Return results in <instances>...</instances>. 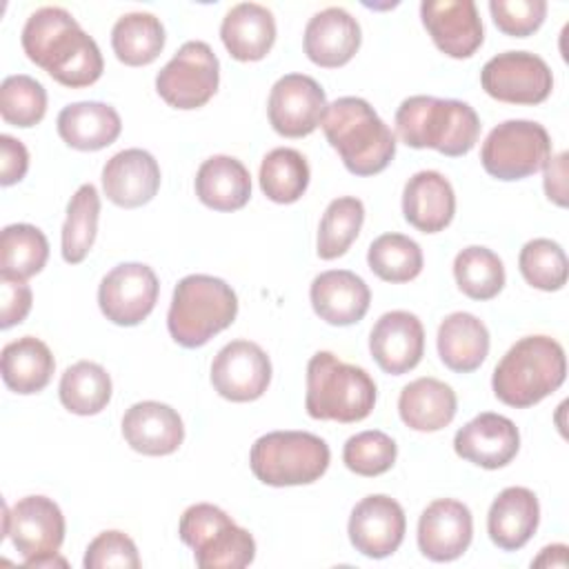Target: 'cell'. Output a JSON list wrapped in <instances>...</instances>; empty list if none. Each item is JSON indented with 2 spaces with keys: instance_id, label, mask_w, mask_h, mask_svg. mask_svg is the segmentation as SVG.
<instances>
[{
  "instance_id": "6da1fadb",
  "label": "cell",
  "mask_w": 569,
  "mask_h": 569,
  "mask_svg": "<svg viewBox=\"0 0 569 569\" xmlns=\"http://www.w3.org/2000/svg\"><path fill=\"white\" fill-rule=\"evenodd\" d=\"M20 40L27 58L69 89L89 87L104 71L100 47L62 7L33 11Z\"/></svg>"
},
{
  "instance_id": "7a4b0ae2",
  "label": "cell",
  "mask_w": 569,
  "mask_h": 569,
  "mask_svg": "<svg viewBox=\"0 0 569 569\" xmlns=\"http://www.w3.org/2000/svg\"><path fill=\"white\" fill-rule=\"evenodd\" d=\"M327 142L353 176H376L396 156V136L365 98L345 96L327 104L322 116Z\"/></svg>"
},
{
  "instance_id": "3957f363",
  "label": "cell",
  "mask_w": 569,
  "mask_h": 569,
  "mask_svg": "<svg viewBox=\"0 0 569 569\" xmlns=\"http://www.w3.org/2000/svg\"><path fill=\"white\" fill-rule=\"evenodd\" d=\"M396 131L411 149H436L442 156L460 158L476 147L480 118L462 100L409 96L396 111Z\"/></svg>"
},
{
  "instance_id": "277c9868",
  "label": "cell",
  "mask_w": 569,
  "mask_h": 569,
  "mask_svg": "<svg viewBox=\"0 0 569 569\" xmlns=\"http://www.w3.org/2000/svg\"><path fill=\"white\" fill-rule=\"evenodd\" d=\"M567 376L565 349L549 336L520 338L496 365L491 389L500 402L516 409L538 405L551 396Z\"/></svg>"
},
{
  "instance_id": "5b68a950",
  "label": "cell",
  "mask_w": 569,
  "mask_h": 569,
  "mask_svg": "<svg viewBox=\"0 0 569 569\" xmlns=\"http://www.w3.org/2000/svg\"><path fill=\"white\" fill-rule=\"evenodd\" d=\"M376 396V382L362 367L342 362L331 351L311 356L305 409L313 420L360 422L373 411Z\"/></svg>"
},
{
  "instance_id": "8992f818",
  "label": "cell",
  "mask_w": 569,
  "mask_h": 569,
  "mask_svg": "<svg viewBox=\"0 0 569 569\" xmlns=\"http://www.w3.org/2000/svg\"><path fill=\"white\" fill-rule=\"evenodd\" d=\"M236 316L238 296L222 278L191 273L173 289L167 329L178 345L196 349L231 327Z\"/></svg>"
},
{
  "instance_id": "52a82bcc",
  "label": "cell",
  "mask_w": 569,
  "mask_h": 569,
  "mask_svg": "<svg viewBox=\"0 0 569 569\" xmlns=\"http://www.w3.org/2000/svg\"><path fill=\"white\" fill-rule=\"evenodd\" d=\"M329 445L309 431H271L251 445L249 467L269 487L311 485L325 476Z\"/></svg>"
},
{
  "instance_id": "ba28073f",
  "label": "cell",
  "mask_w": 569,
  "mask_h": 569,
  "mask_svg": "<svg viewBox=\"0 0 569 569\" xmlns=\"http://www.w3.org/2000/svg\"><path fill=\"white\" fill-rule=\"evenodd\" d=\"M180 540L193 549L200 569H242L256 558L253 536L216 505L198 502L184 509L178 525Z\"/></svg>"
},
{
  "instance_id": "9c48e42d",
  "label": "cell",
  "mask_w": 569,
  "mask_h": 569,
  "mask_svg": "<svg viewBox=\"0 0 569 569\" xmlns=\"http://www.w3.org/2000/svg\"><path fill=\"white\" fill-rule=\"evenodd\" d=\"M551 158V138L540 122L505 120L489 131L480 149L485 171L496 180H522Z\"/></svg>"
},
{
  "instance_id": "30bf717a",
  "label": "cell",
  "mask_w": 569,
  "mask_h": 569,
  "mask_svg": "<svg viewBox=\"0 0 569 569\" xmlns=\"http://www.w3.org/2000/svg\"><path fill=\"white\" fill-rule=\"evenodd\" d=\"M220 82V62L202 40L184 42L173 58L158 71L156 91L173 109L204 107Z\"/></svg>"
},
{
  "instance_id": "8fae6325",
  "label": "cell",
  "mask_w": 569,
  "mask_h": 569,
  "mask_svg": "<svg viewBox=\"0 0 569 569\" xmlns=\"http://www.w3.org/2000/svg\"><path fill=\"white\" fill-rule=\"evenodd\" d=\"M487 96L509 104H540L551 96L553 73L531 51H505L489 58L480 71Z\"/></svg>"
},
{
  "instance_id": "7c38bea8",
  "label": "cell",
  "mask_w": 569,
  "mask_h": 569,
  "mask_svg": "<svg viewBox=\"0 0 569 569\" xmlns=\"http://www.w3.org/2000/svg\"><path fill=\"white\" fill-rule=\"evenodd\" d=\"M160 282L142 262L116 264L98 287V305L107 320L120 327L140 325L158 302Z\"/></svg>"
},
{
  "instance_id": "4fadbf2b",
  "label": "cell",
  "mask_w": 569,
  "mask_h": 569,
  "mask_svg": "<svg viewBox=\"0 0 569 569\" xmlns=\"http://www.w3.org/2000/svg\"><path fill=\"white\" fill-rule=\"evenodd\" d=\"M327 111L325 89L305 73H287L276 80L267 102V116L276 133L302 138L313 133Z\"/></svg>"
},
{
  "instance_id": "5bb4252c",
  "label": "cell",
  "mask_w": 569,
  "mask_h": 569,
  "mask_svg": "<svg viewBox=\"0 0 569 569\" xmlns=\"http://www.w3.org/2000/svg\"><path fill=\"white\" fill-rule=\"evenodd\" d=\"M4 536L27 560L58 553L64 540V516L47 496H24L13 507H4Z\"/></svg>"
},
{
  "instance_id": "9a60e30c",
  "label": "cell",
  "mask_w": 569,
  "mask_h": 569,
  "mask_svg": "<svg viewBox=\"0 0 569 569\" xmlns=\"http://www.w3.org/2000/svg\"><path fill=\"white\" fill-rule=\"evenodd\" d=\"M271 382V360L251 340L227 342L211 362V385L224 400H258Z\"/></svg>"
},
{
  "instance_id": "2e32d148",
  "label": "cell",
  "mask_w": 569,
  "mask_h": 569,
  "mask_svg": "<svg viewBox=\"0 0 569 569\" xmlns=\"http://www.w3.org/2000/svg\"><path fill=\"white\" fill-rule=\"evenodd\" d=\"M407 529V518L398 500L385 493L365 496L349 516V540L356 551L380 560L398 551Z\"/></svg>"
},
{
  "instance_id": "e0dca14e",
  "label": "cell",
  "mask_w": 569,
  "mask_h": 569,
  "mask_svg": "<svg viewBox=\"0 0 569 569\" xmlns=\"http://www.w3.org/2000/svg\"><path fill=\"white\" fill-rule=\"evenodd\" d=\"M420 18L433 44L449 58H471L485 40L473 0H425Z\"/></svg>"
},
{
  "instance_id": "ac0fdd59",
  "label": "cell",
  "mask_w": 569,
  "mask_h": 569,
  "mask_svg": "<svg viewBox=\"0 0 569 569\" xmlns=\"http://www.w3.org/2000/svg\"><path fill=\"white\" fill-rule=\"evenodd\" d=\"M473 538L469 507L453 498H438L427 505L418 520V549L433 562L460 558Z\"/></svg>"
},
{
  "instance_id": "d6986e66",
  "label": "cell",
  "mask_w": 569,
  "mask_h": 569,
  "mask_svg": "<svg viewBox=\"0 0 569 569\" xmlns=\"http://www.w3.org/2000/svg\"><path fill=\"white\" fill-rule=\"evenodd\" d=\"M369 351L385 373L402 376L416 369L425 353L420 318L402 309L382 313L369 333Z\"/></svg>"
},
{
  "instance_id": "ffe728a7",
  "label": "cell",
  "mask_w": 569,
  "mask_h": 569,
  "mask_svg": "<svg viewBox=\"0 0 569 569\" xmlns=\"http://www.w3.org/2000/svg\"><path fill=\"white\" fill-rule=\"evenodd\" d=\"M456 453L482 469L507 467L520 449V431L507 416L478 413L453 436Z\"/></svg>"
},
{
  "instance_id": "44dd1931",
  "label": "cell",
  "mask_w": 569,
  "mask_h": 569,
  "mask_svg": "<svg viewBox=\"0 0 569 569\" xmlns=\"http://www.w3.org/2000/svg\"><path fill=\"white\" fill-rule=\"evenodd\" d=\"M104 196L122 207L136 209L153 200L160 189V164L144 149H122L102 167Z\"/></svg>"
},
{
  "instance_id": "7402d4cb",
  "label": "cell",
  "mask_w": 569,
  "mask_h": 569,
  "mask_svg": "<svg viewBox=\"0 0 569 569\" xmlns=\"http://www.w3.org/2000/svg\"><path fill=\"white\" fill-rule=\"evenodd\" d=\"M360 24L342 7H327L313 13L305 27V53L325 69L345 67L360 49Z\"/></svg>"
},
{
  "instance_id": "603a6c76",
  "label": "cell",
  "mask_w": 569,
  "mask_h": 569,
  "mask_svg": "<svg viewBox=\"0 0 569 569\" xmlns=\"http://www.w3.org/2000/svg\"><path fill=\"white\" fill-rule=\"evenodd\" d=\"M311 307L320 320L333 327H349L365 318L371 302L367 282L347 269H329L311 280Z\"/></svg>"
},
{
  "instance_id": "cb8c5ba5",
  "label": "cell",
  "mask_w": 569,
  "mask_h": 569,
  "mask_svg": "<svg viewBox=\"0 0 569 569\" xmlns=\"http://www.w3.org/2000/svg\"><path fill=\"white\" fill-rule=\"evenodd\" d=\"M122 436L138 453L169 456L182 445L184 425L173 407L158 400H142L124 411Z\"/></svg>"
},
{
  "instance_id": "d4e9b609",
  "label": "cell",
  "mask_w": 569,
  "mask_h": 569,
  "mask_svg": "<svg viewBox=\"0 0 569 569\" xmlns=\"http://www.w3.org/2000/svg\"><path fill=\"white\" fill-rule=\"evenodd\" d=\"M405 220L422 233L447 229L456 213V193L440 171L413 173L402 191Z\"/></svg>"
},
{
  "instance_id": "484cf974",
  "label": "cell",
  "mask_w": 569,
  "mask_h": 569,
  "mask_svg": "<svg viewBox=\"0 0 569 569\" xmlns=\"http://www.w3.org/2000/svg\"><path fill=\"white\" fill-rule=\"evenodd\" d=\"M540 522V505L531 489L507 487L502 489L487 513V531L496 547L502 551L522 549L536 533Z\"/></svg>"
},
{
  "instance_id": "4316f807",
  "label": "cell",
  "mask_w": 569,
  "mask_h": 569,
  "mask_svg": "<svg viewBox=\"0 0 569 569\" xmlns=\"http://www.w3.org/2000/svg\"><path fill=\"white\" fill-rule=\"evenodd\" d=\"M220 38L231 58L240 62L262 60L276 42L273 13L258 2H240L224 13Z\"/></svg>"
},
{
  "instance_id": "83f0119b",
  "label": "cell",
  "mask_w": 569,
  "mask_h": 569,
  "mask_svg": "<svg viewBox=\"0 0 569 569\" xmlns=\"http://www.w3.org/2000/svg\"><path fill=\"white\" fill-rule=\"evenodd\" d=\"M58 136L78 151H98L118 140L122 120L107 102L84 100L67 104L56 120Z\"/></svg>"
},
{
  "instance_id": "f1b7e54d",
  "label": "cell",
  "mask_w": 569,
  "mask_h": 569,
  "mask_svg": "<svg viewBox=\"0 0 569 569\" xmlns=\"http://www.w3.org/2000/svg\"><path fill=\"white\" fill-rule=\"evenodd\" d=\"M458 409L456 391L438 378H416L405 385L398 398V413L402 422L413 431H440L453 418Z\"/></svg>"
},
{
  "instance_id": "f546056e",
  "label": "cell",
  "mask_w": 569,
  "mask_h": 569,
  "mask_svg": "<svg viewBox=\"0 0 569 569\" xmlns=\"http://www.w3.org/2000/svg\"><path fill=\"white\" fill-rule=\"evenodd\" d=\"M196 196L213 211H238L251 198V176L233 156H211L196 173Z\"/></svg>"
},
{
  "instance_id": "4dcf8cb0",
  "label": "cell",
  "mask_w": 569,
  "mask_h": 569,
  "mask_svg": "<svg viewBox=\"0 0 569 569\" xmlns=\"http://www.w3.org/2000/svg\"><path fill=\"white\" fill-rule=\"evenodd\" d=\"M438 356L456 373L476 371L489 353V331L469 311L449 313L438 327Z\"/></svg>"
},
{
  "instance_id": "1f68e13d",
  "label": "cell",
  "mask_w": 569,
  "mask_h": 569,
  "mask_svg": "<svg viewBox=\"0 0 569 569\" xmlns=\"http://www.w3.org/2000/svg\"><path fill=\"white\" fill-rule=\"evenodd\" d=\"M56 360L51 349L36 336H22L2 347L0 371L4 385L20 393L31 396L42 391L53 376Z\"/></svg>"
},
{
  "instance_id": "d6a6232c",
  "label": "cell",
  "mask_w": 569,
  "mask_h": 569,
  "mask_svg": "<svg viewBox=\"0 0 569 569\" xmlns=\"http://www.w3.org/2000/svg\"><path fill=\"white\" fill-rule=\"evenodd\" d=\"M111 47L116 58L127 67L151 64L164 49V27L153 13H124L111 29Z\"/></svg>"
},
{
  "instance_id": "836d02e7",
  "label": "cell",
  "mask_w": 569,
  "mask_h": 569,
  "mask_svg": "<svg viewBox=\"0 0 569 569\" xmlns=\"http://www.w3.org/2000/svg\"><path fill=\"white\" fill-rule=\"evenodd\" d=\"M111 376L107 369L91 360H80L64 369L60 378V402L76 416H96L111 400Z\"/></svg>"
},
{
  "instance_id": "e575fe53",
  "label": "cell",
  "mask_w": 569,
  "mask_h": 569,
  "mask_svg": "<svg viewBox=\"0 0 569 569\" xmlns=\"http://www.w3.org/2000/svg\"><path fill=\"white\" fill-rule=\"evenodd\" d=\"M260 189L278 204H291L300 200L309 187L307 158L291 147H278L262 158L260 164Z\"/></svg>"
},
{
  "instance_id": "d590c367",
  "label": "cell",
  "mask_w": 569,
  "mask_h": 569,
  "mask_svg": "<svg viewBox=\"0 0 569 569\" xmlns=\"http://www.w3.org/2000/svg\"><path fill=\"white\" fill-rule=\"evenodd\" d=\"M98 218H100V196L98 189L87 182L76 189L67 204V218L62 224V258L69 264H80L98 233Z\"/></svg>"
},
{
  "instance_id": "8d00e7d4",
  "label": "cell",
  "mask_w": 569,
  "mask_h": 569,
  "mask_svg": "<svg viewBox=\"0 0 569 569\" xmlns=\"http://www.w3.org/2000/svg\"><path fill=\"white\" fill-rule=\"evenodd\" d=\"M49 258L47 236L27 222L7 224L0 233V273L27 280L40 273Z\"/></svg>"
},
{
  "instance_id": "74e56055",
  "label": "cell",
  "mask_w": 569,
  "mask_h": 569,
  "mask_svg": "<svg viewBox=\"0 0 569 569\" xmlns=\"http://www.w3.org/2000/svg\"><path fill=\"white\" fill-rule=\"evenodd\" d=\"M422 249L405 233H382L367 249L369 269L385 282H409L422 271Z\"/></svg>"
},
{
  "instance_id": "f35d334b",
  "label": "cell",
  "mask_w": 569,
  "mask_h": 569,
  "mask_svg": "<svg viewBox=\"0 0 569 569\" xmlns=\"http://www.w3.org/2000/svg\"><path fill=\"white\" fill-rule=\"evenodd\" d=\"M365 222V204L353 196L336 198L327 204L320 227L316 251L322 260H336L349 251Z\"/></svg>"
},
{
  "instance_id": "ab89813d",
  "label": "cell",
  "mask_w": 569,
  "mask_h": 569,
  "mask_svg": "<svg viewBox=\"0 0 569 569\" xmlns=\"http://www.w3.org/2000/svg\"><path fill=\"white\" fill-rule=\"evenodd\" d=\"M453 278L471 300H491L505 287V264L491 249L471 244L456 256Z\"/></svg>"
},
{
  "instance_id": "60d3db41",
  "label": "cell",
  "mask_w": 569,
  "mask_h": 569,
  "mask_svg": "<svg viewBox=\"0 0 569 569\" xmlns=\"http://www.w3.org/2000/svg\"><path fill=\"white\" fill-rule=\"evenodd\" d=\"M518 267L527 284L540 291H558L567 284L569 262L565 249L551 238L529 240L518 256Z\"/></svg>"
},
{
  "instance_id": "b9f144b4",
  "label": "cell",
  "mask_w": 569,
  "mask_h": 569,
  "mask_svg": "<svg viewBox=\"0 0 569 569\" xmlns=\"http://www.w3.org/2000/svg\"><path fill=\"white\" fill-rule=\"evenodd\" d=\"M47 113L44 87L27 76H7L0 84V116L7 124L29 129L36 127Z\"/></svg>"
},
{
  "instance_id": "7bdbcfd3",
  "label": "cell",
  "mask_w": 569,
  "mask_h": 569,
  "mask_svg": "<svg viewBox=\"0 0 569 569\" xmlns=\"http://www.w3.org/2000/svg\"><path fill=\"white\" fill-rule=\"evenodd\" d=\"M398 456V445L391 436L378 429L360 431L351 436L342 447V462L349 471L373 478L387 473Z\"/></svg>"
},
{
  "instance_id": "ee69618b",
  "label": "cell",
  "mask_w": 569,
  "mask_h": 569,
  "mask_svg": "<svg viewBox=\"0 0 569 569\" xmlns=\"http://www.w3.org/2000/svg\"><path fill=\"white\" fill-rule=\"evenodd\" d=\"M84 569H109V567H120V569H138L140 567V556L136 549V542L118 529H109L98 533L82 558Z\"/></svg>"
},
{
  "instance_id": "f6af8a7d",
  "label": "cell",
  "mask_w": 569,
  "mask_h": 569,
  "mask_svg": "<svg viewBox=\"0 0 569 569\" xmlns=\"http://www.w3.org/2000/svg\"><path fill=\"white\" fill-rule=\"evenodd\" d=\"M493 24L511 38H527L540 29L547 16L545 0H491Z\"/></svg>"
},
{
  "instance_id": "bcb514c9",
  "label": "cell",
  "mask_w": 569,
  "mask_h": 569,
  "mask_svg": "<svg viewBox=\"0 0 569 569\" xmlns=\"http://www.w3.org/2000/svg\"><path fill=\"white\" fill-rule=\"evenodd\" d=\"M33 293L20 278L0 273V327L9 329L20 325L31 311Z\"/></svg>"
},
{
  "instance_id": "7dc6e473",
  "label": "cell",
  "mask_w": 569,
  "mask_h": 569,
  "mask_svg": "<svg viewBox=\"0 0 569 569\" xmlns=\"http://www.w3.org/2000/svg\"><path fill=\"white\" fill-rule=\"evenodd\" d=\"M29 169V151L27 147L13 138L2 133L0 136V184L11 187L27 176Z\"/></svg>"
},
{
  "instance_id": "c3c4849f",
  "label": "cell",
  "mask_w": 569,
  "mask_h": 569,
  "mask_svg": "<svg viewBox=\"0 0 569 569\" xmlns=\"http://www.w3.org/2000/svg\"><path fill=\"white\" fill-rule=\"evenodd\" d=\"M542 169L547 198L558 207H567V153L551 156Z\"/></svg>"
},
{
  "instance_id": "681fc988",
  "label": "cell",
  "mask_w": 569,
  "mask_h": 569,
  "mask_svg": "<svg viewBox=\"0 0 569 569\" xmlns=\"http://www.w3.org/2000/svg\"><path fill=\"white\" fill-rule=\"evenodd\" d=\"M531 567H567V545H549L531 560Z\"/></svg>"
},
{
  "instance_id": "f907efd6",
  "label": "cell",
  "mask_w": 569,
  "mask_h": 569,
  "mask_svg": "<svg viewBox=\"0 0 569 569\" xmlns=\"http://www.w3.org/2000/svg\"><path fill=\"white\" fill-rule=\"evenodd\" d=\"M27 567H67V560L60 558L58 553H47V556H40V558H33V560H27L24 562Z\"/></svg>"
}]
</instances>
